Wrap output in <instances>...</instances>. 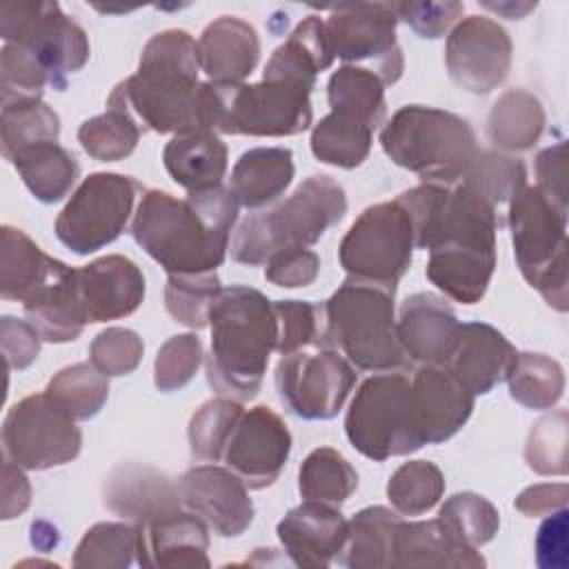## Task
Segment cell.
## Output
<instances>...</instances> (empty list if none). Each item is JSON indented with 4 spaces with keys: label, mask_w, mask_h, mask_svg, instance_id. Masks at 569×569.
<instances>
[{
    "label": "cell",
    "mask_w": 569,
    "mask_h": 569,
    "mask_svg": "<svg viewBox=\"0 0 569 569\" xmlns=\"http://www.w3.org/2000/svg\"><path fill=\"white\" fill-rule=\"evenodd\" d=\"M198 42L182 29L156 33L138 71L116 84L107 109H120L158 133L213 131V84L198 80Z\"/></svg>",
    "instance_id": "obj_1"
},
{
    "label": "cell",
    "mask_w": 569,
    "mask_h": 569,
    "mask_svg": "<svg viewBox=\"0 0 569 569\" xmlns=\"http://www.w3.org/2000/svg\"><path fill=\"white\" fill-rule=\"evenodd\" d=\"M238 209L224 187L187 198L149 189L133 213L131 233L167 273H211L224 262Z\"/></svg>",
    "instance_id": "obj_2"
},
{
    "label": "cell",
    "mask_w": 569,
    "mask_h": 569,
    "mask_svg": "<svg viewBox=\"0 0 569 569\" xmlns=\"http://www.w3.org/2000/svg\"><path fill=\"white\" fill-rule=\"evenodd\" d=\"M211 353L207 380L224 398L244 402L258 396L278 342L273 302L258 289H220L209 311Z\"/></svg>",
    "instance_id": "obj_3"
},
{
    "label": "cell",
    "mask_w": 569,
    "mask_h": 569,
    "mask_svg": "<svg viewBox=\"0 0 569 569\" xmlns=\"http://www.w3.org/2000/svg\"><path fill=\"white\" fill-rule=\"evenodd\" d=\"M347 213L345 189L329 176L316 173L278 207L247 216L231 240V258L240 264H267L284 249L309 247Z\"/></svg>",
    "instance_id": "obj_4"
},
{
    "label": "cell",
    "mask_w": 569,
    "mask_h": 569,
    "mask_svg": "<svg viewBox=\"0 0 569 569\" xmlns=\"http://www.w3.org/2000/svg\"><path fill=\"white\" fill-rule=\"evenodd\" d=\"M393 293L347 278L322 302L320 349H336L362 371H391L405 365L393 318Z\"/></svg>",
    "instance_id": "obj_5"
},
{
    "label": "cell",
    "mask_w": 569,
    "mask_h": 569,
    "mask_svg": "<svg viewBox=\"0 0 569 569\" xmlns=\"http://www.w3.org/2000/svg\"><path fill=\"white\" fill-rule=\"evenodd\" d=\"M385 153L429 184H453L478 153L467 120L436 107L407 104L380 131Z\"/></svg>",
    "instance_id": "obj_6"
},
{
    "label": "cell",
    "mask_w": 569,
    "mask_h": 569,
    "mask_svg": "<svg viewBox=\"0 0 569 569\" xmlns=\"http://www.w3.org/2000/svg\"><path fill=\"white\" fill-rule=\"evenodd\" d=\"M509 202V229L520 273L549 307L567 311V209L538 187L520 189Z\"/></svg>",
    "instance_id": "obj_7"
},
{
    "label": "cell",
    "mask_w": 569,
    "mask_h": 569,
    "mask_svg": "<svg viewBox=\"0 0 569 569\" xmlns=\"http://www.w3.org/2000/svg\"><path fill=\"white\" fill-rule=\"evenodd\" d=\"M345 431L353 449L376 462L418 451L425 438L411 382L402 373L367 378L347 409Z\"/></svg>",
    "instance_id": "obj_8"
},
{
    "label": "cell",
    "mask_w": 569,
    "mask_h": 569,
    "mask_svg": "<svg viewBox=\"0 0 569 569\" xmlns=\"http://www.w3.org/2000/svg\"><path fill=\"white\" fill-rule=\"evenodd\" d=\"M309 93V87L280 78H262L256 84H213V131L269 138L298 136L313 120Z\"/></svg>",
    "instance_id": "obj_9"
},
{
    "label": "cell",
    "mask_w": 569,
    "mask_h": 569,
    "mask_svg": "<svg viewBox=\"0 0 569 569\" xmlns=\"http://www.w3.org/2000/svg\"><path fill=\"white\" fill-rule=\"evenodd\" d=\"M413 229L398 200L367 207L338 247L340 267L349 278L396 291L413 251Z\"/></svg>",
    "instance_id": "obj_10"
},
{
    "label": "cell",
    "mask_w": 569,
    "mask_h": 569,
    "mask_svg": "<svg viewBox=\"0 0 569 569\" xmlns=\"http://www.w3.org/2000/svg\"><path fill=\"white\" fill-rule=\"evenodd\" d=\"M0 36L7 44H18L40 60L56 91H62L69 76L89 60L84 29L64 16L56 2H4L0 7Z\"/></svg>",
    "instance_id": "obj_11"
},
{
    "label": "cell",
    "mask_w": 569,
    "mask_h": 569,
    "mask_svg": "<svg viewBox=\"0 0 569 569\" xmlns=\"http://www.w3.org/2000/svg\"><path fill=\"white\" fill-rule=\"evenodd\" d=\"M140 184L120 173H91L56 220L58 240L78 256L111 244L124 231Z\"/></svg>",
    "instance_id": "obj_12"
},
{
    "label": "cell",
    "mask_w": 569,
    "mask_h": 569,
    "mask_svg": "<svg viewBox=\"0 0 569 569\" xmlns=\"http://www.w3.org/2000/svg\"><path fill=\"white\" fill-rule=\"evenodd\" d=\"M4 456L22 469L44 471L71 462L82 447L76 420L47 393L16 402L2 422Z\"/></svg>",
    "instance_id": "obj_13"
},
{
    "label": "cell",
    "mask_w": 569,
    "mask_h": 569,
    "mask_svg": "<svg viewBox=\"0 0 569 569\" xmlns=\"http://www.w3.org/2000/svg\"><path fill=\"white\" fill-rule=\"evenodd\" d=\"M356 385L351 362L336 349L316 353L293 351L276 367L280 402L302 420H329L338 416Z\"/></svg>",
    "instance_id": "obj_14"
},
{
    "label": "cell",
    "mask_w": 569,
    "mask_h": 569,
    "mask_svg": "<svg viewBox=\"0 0 569 569\" xmlns=\"http://www.w3.org/2000/svg\"><path fill=\"white\" fill-rule=\"evenodd\" d=\"M325 24L333 58L349 64L373 60V71L385 84L398 82L405 62L396 42L398 16L393 2L338 4Z\"/></svg>",
    "instance_id": "obj_15"
},
{
    "label": "cell",
    "mask_w": 569,
    "mask_h": 569,
    "mask_svg": "<svg viewBox=\"0 0 569 569\" xmlns=\"http://www.w3.org/2000/svg\"><path fill=\"white\" fill-rule=\"evenodd\" d=\"M445 62L458 87L487 96L505 82L511 69L509 33L491 18H462L447 36Z\"/></svg>",
    "instance_id": "obj_16"
},
{
    "label": "cell",
    "mask_w": 569,
    "mask_h": 569,
    "mask_svg": "<svg viewBox=\"0 0 569 569\" xmlns=\"http://www.w3.org/2000/svg\"><path fill=\"white\" fill-rule=\"evenodd\" d=\"M289 453L291 433L284 420L258 405L240 416L222 458L247 489H264L278 480Z\"/></svg>",
    "instance_id": "obj_17"
},
{
    "label": "cell",
    "mask_w": 569,
    "mask_h": 569,
    "mask_svg": "<svg viewBox=\"0 0 569 569\" xmlns=\"http://www.w3.org/2000/svg\"><path fill=\"white\" fill-rule=\"evenodd\" d=\"M182 505L222 538H236L253 522L247 485L227 467L198 465L178 480Z\"/></svg>",
    "instance_id": "obj_18"
},
{
    "label": "cell",
    "mask_w": 569,
    "mask_h": 569,
    "mask_svg": "<svg viewBox=\"0 0 569 569\" xmlns=\"http://www.w3.org/2000/svg\"><path fill=\"white\" fill-rule=\"evenodd\" d=\"M276 533L293 565L325 569L340 560L349 522L336 507L305 500L278 522Z\"/></svg>",
    "instance_id": "obj_19"
},
{
    "label": "cell",
    "mask_w": 569,
    "mask_h": 569,
    "mask_svg": "<svg viewBox=\"0 0 569 569\" xmlns=\"http://www.w3.org/2000/svg\"><path fill=\"white\" fill-rule=\"evenodd\" d=\"M78 293L89 322L118 320L133 313L144 298V276L124 256H104L76 269Z\"/></svg>",
    "instance_id": "obj_20"
},
{
    "label": "cell",
    "mask_w": 569,
    "mask_h": 569,
    "mask_svg": "<svg viewBox=\"0 0 569 569\" xmlns=\"http://www.w3.org/2000/svg\"><path fill=\"white\" fill-rule=\"evenodd\" d=\"M140 567H209V527L191 511H169L136 525Z\"/></svg>",
    "instance_id": "obj_21"
},
{
    "label": "cell",
    "mask_w": 569,
    "mask_h": 569,
    "mask_svg": "<svg viewBox=\"0 0 569 569\" xmlns=\"http://www.w3.org/2000/svg\"><path fill=\"white\" fill-rule=\"evenodd\" d=\"M425 445L456 436L473 411V393L442 365H422L411 382Z\"/></svg>",
    "instance_id": "obj_22"
},
{
    "label": "cell",
    "mask_w": 569,
    "mask_h": 569,
    "mask_svg": "<svg viewBox=\"0 0 569 569\" xmlns=\"http://www.w3.org/2000/svg\"><path fill=\"white\" fill-rule=\"evenodd\" d=\"M460 322L445 298L413 293L400 305L396 320L405 358L420 365H445L453 351Z\"/></svg>",
    "instance_id": "obj_23"
},
{
    "label": "cell",
    "mask_w": 569,
    "mask_h": 569,
    "mask_svg": "<svg viewBox=\"0 0 569 569\" xmlns=\"http://www.w3.org/2000/svg\"><path fill=\"white\" fill-rule=\"evenodd\" d=\"M102 500L111 513L131 525L153 520L182 505L178 485L158 469L140 462H122L113 467L104 480Z\"/></svg>",
    "instance_id": "obj_24"
},
{
    "label": "cell",
    "mask_w": 569,
    "mask_h": 569,
    "mask_svg": "<svg viewBox=\"0 0 569 569\" xmlns=\"http://www.w3.org/2000/svg\"><path fill=\"white\" fill-rule=\"evenodd\" d=\"M516 347L487 322L460 325L447 367L473 396L489 393L507 380L516 360Z\"/></svg>",
    "instance_id": "obj_25"
},
{
    "label": "cell",
    "mask_w": 569,
    "mask_h": 569,
    "mask_svg": "<svg viewBox=\"0 0 569 569\" xmlns=\"http://www.w3.org/2000/svg\"><path fill=\"white\" fill-rule=\"evenodd\" d=\"M260 38L256 29L236 18L220 16L198 40L200 69L213 84H240L258 64Z\"/></svg>",
    "instance_id": "obj_26"
},
{
    "label": "cell",
    "mask_w": 569,
    "mask_h": 569,
    "mask_svg": "<svg viewBox=\"0 0 569 569\" xmlns=\"http://www.w3.org/2000/svg\"><path fill=\"white\" fill-rule=\"evenodd\" d=\"M391 567H485V558L478 549L467 547L456 533L440 520L402 522L393 536Z\"/></svg>",
    "instance_id": "obj_27"
},
{
    "label": "cell",
    "mask_w": 569,
    "mask_h": 569,
    "mask_svg": "<svg viewBox=\"0 0 569 569\" xmlns=\"http://www.w3.org/2000/svg\"><path fill=\"white\" fill-rule=\"evenodd\" d=\"M22 307L27 322L47 342H71L89 322L78 293L76 269L71 267L40 287L31 298L22 302Z\"/></svg>",
    "instance_id": "obj_28"
},
{
    "label": "cell",
    "mask_w": 569,
    "mask_h": 569,
    "mask_svg": "<svg viewBox=\"0 0 569 569\" xmlns=\"http://www.w3.org/2000/svg\"><path fill=\"white\" fill-rule=\"evenodd\" d=\"M64 269V262L47 256L24 231L9 224L0 229V293L4 300L24 302Z\"/></svg>",
    "instance_id": "obj_29"
},
{
    "label": "cell",
    "mask_w": 569,
    "mask_h": 569,
    "mask_svg": "<svg viewBox=\"0 0 569 569\" xmlns=\"http://www.w3.org/2000/svg\"><path fill=\"white\" fill-rule=\"evenodd\" d=\"M162 162L167 173L189 193L222 187L227 171V144L213 131H196L173 136Z\"/></svg>",
    "instance_id": "obj_30"
},
{
    "label": "cell",
    "mask_w": 569,
    "mask_h": 569,
    "mask_svg": "<svg viewBox=\"0 0 569 569\" xmlns=\"http://www.w3.org/2000/svg\"><path fill=\"white\" fill-rule=\"evenodd\" d=\"M293 153L284 147H256L244 151L233 171L229 191L236 202L258 209L273 202L293 180Z\"/></svg>",
    "instance_id": "obj_31"
},
{
    "label": "cell",
    "mask_w": 569,
    "mask_h": 569,
    "mask_svg": "<svg viewBox=\"0 0 569 569\" xmlns=\"http://www.w3.org/2000/svg\"><path fill=\"white\" fill-rule=\"evenodd\" d=\"M333 62V51L327 36V24L318 16L305 18L280 44L267 67L262 78H280L305 84L309 89L316 87V76L329 69Z\"/></svg>",
    "instance_id": "obj_32"
},
{
    "label": "cell",
    "mask_w": 569,
    "mask_h": 569,
    "mask_svg": "<svg viewBox=\"0 0 569 569\" xmlns=\"http://www.w3.org/2000/svg\"><path fill=\"white\" fill-rule=\"evenodd\" d=\"M11 164L16 167L33 198L44 204L62 200L71 191L80 173L73 153L58 142H44L22 149L11 158Z\"/></svg>",
    "instance_id": "obj_33"
},
{
    "label": "cell",
    "mask_w": 569,
    "mask_h": 569,
    "mask_svg": "<svg viewBox=\"0 0 569 569\" xmlns=\"http://www.w3.org/2000/svg\"><path fill=\"white\" fill-rule=\"evenodd\" d=\"M545 120V109L533 93L525 89H509L491 107L487 133L500 149L527 151L542 136Z\"/></svg>",
    "instance_id": "obj_34"
},
{
    "label": "cell",
    "mask_w": 569,
    "mask_h": 569,
    "mask_svg": "<svg viewBox=\"0 0 569 569\" xmlns=\"http://www.w3.org/2000/svg\"><path fill=\"white\" fill-rule=\"evenodd\" d=\"M327 98L333 113L360 120L373 131L382 124L387 113L385 82L373 69L358 64H345L331 73Z\"/></svg>",
    "instance_id": "obj_35"
},
{
    "label": "cell",
    "mask_w": 569,
    "mask_h": 569,
    "mask_svg": "<svg viewBox=\"0 0 569 569\" xmlns=\"http://www.w3.org/2000/svg\"><path fill=\"white\" fill-rule=\"evenodd\" d=\"M398 525L400 516L387 507L360 509L349 520V536L340 562L351 569L391 567L393 536Z\"/></svg>",
    "instance_id": "obj_36"
},
{
    "label": "cell",
    "mask_w": 569,
    "mask_h": 569,
    "mask_svg": "<svg viewBox=\"0 0 569 569\" xmlns=\"http://www.w3.org/2000/svg\"><path fill=\"white\" fill-rule=\"evenodd\" d=\"M358 487L351 462L331 447L313 449L298 471V491L305 500L340 507Z\"/></svg>",
    "instance_id": "obj_37"
},
{
    "label": "cell",
    "mask_w": 569,
    "mask_h": 569,
    "mask_svg": "<svg viewBox=\"0 0 569 569\" xmlns=\"http://www.w3.org/2000/svg\"><path fill=\"white\" fill-rule=\"evenodd\" d=\"M0 133H2V156L11 160L22 149L44 144V142H58L60 118L40 98L2 102Z\"/></svg>",
    "instance_id": "obj_38"
},
{
    "label": "cell",
    "mask_w": 569,
    "mask_h": 569,
    "mask_svg": "<svg viewBox=\"0 0 569 569\" xmlns=\"http://www.w3.org/2000/svg\"><path fill=\"white\" fill-rule=\"evenodd\" d=\"M373 129L360 120L340 113H327L311 131L313 156L331 167H360L371 151Z\"/></svg>",
    "instance_id": "obj_39"
},
{
    "label": "cell",
    "mask_w": 569,
    "mask_h": 569,
    "mask_svg": "<svg viewBox=\"0 0 569 569\" xmlns=\"http://www.w3.org/2000/svg\"><path fill=\"white\" fill-rule=\"evenodd\" d=\"M509 393L529 409H551L565 391L562 367L542 353H518L507 376Z\"/></svg>",
    "instance_id": "obj_40"
},
{
    "label": "cell",
    "mask_w": 569,
    "mask_h": 569,
    "mask_svg": "<svg viewBox=\"0 0 569 569\" xmlns=\"http://www.w3.org/2000/svg\"><path fill=\"white\" fill-rule=\"evenodd\" d=\"M76 422L89 420L109 398V380L91 362L60 369L44 389Z\"/></svg>",
    "instance_id": "obj_41"
},
{
    "label": "cell",
    "mask_w": 569,
    "mask_h": 569,
    "mask_svg": "<svg viewBox=\"0 0 569 569\" xmlns=\"http://www.w3.org/2000/svg\"><path fill=\"white\" fill-rule=\"evenodd\" d=\"M138 529L131 522H98L76 547L78 569H124L136 560Z\"/></svg>",
    "instance_id": "obj_42"
},
{
    "label": "cell",
    "mask_w": 569,
    "mask_h": 569,
    "mask_svg": "<svg viewBox=\"0 0 569 569\" xmlns=\"http://www.w3.org/2000/svg\"><path fill=\"white\" fill-rule=\"evenodd\" d=\"M445 493V476L429 460L400 465L387 482V498L402 516H420L438 505Z\"/></svg>",
    "instance_id": "obj_43"
},
{
    "label": "cell",
    "mask_w": 569,
    "mask_h": 569,
    "mask_svg": "<svg viewBox=\"0 0 569 569\" xmlns=\"http://www.w3.org/2000/svg\"><path fill=\"white\" fill-rule=\"evenodd\" d=\"M140 133L142 129L133 116L120 109H107L80 124L78 142L93 160L116 162L136 149Z\"/></svg>",
    "instance_id": "obj_44"
},
{
    "label": "cell",
    "mask_w": 569,
    "mask_h": 569,
    "mask_svg": "<svg viewBox=\"0 0 569 569\" xmlns=\"http://www.w3.org/2000/svg\"><path fill=\"white\" fill-rule=\"evenodd\" d=\"M244 413L242 402L231 398H213L204 402L189 422V449L196 460L218 462L224 456V447Z\"/></svg>",
    "instance_id": "obj_45"
},
{
    "label": "cell",
    "mask_w": 569,
    "mask_h": 569,
    "mask_svg": "<svg viewBox=\"0 0 569 569\" xmlns=\"http://www.w3.org/2000/svg\"><path fill=\"white\" fill-rule=\"evenodd\" d=\"M460 182L496 207L511 200L520 189L527 187V169L525 162L513 156L478 151Z\"/></svg>",
    "instance_id": "obj_46"
},
{
    "label": "cell",
    "mask_w": 569,
    "mask_h": 569,
    "mask_svg": "<svg viewBox=\"0 0 569 569\" xmlns=\"http://www.w3.org/2000/svg\"><path fill=\"white\" fill-rule=\"evenodd\" d=\"M220 280L211 273H169L164 307L173 320L191 329L209 325V311L220 293Z\"/></svg>",
    "instance_id": "obj_47"
},
{
    "label": "cell",
    "mask_w": 569,
    "mask_h": 569,
    "mask_svg": "<svg viewBox=\"0 0 569 569\" xmlns=\"http://www.w3.org/2000/svg\"><path fill=\"white\" fill-rule=\"evenodd\" d=\"M438 518L460 538L467 547L480 549L487 545L500 527L498 509L478 493H453L440 509Z\"/></svg>",
    "instance_id": "obj_48"
},
{
    "label": "cell",
    "mask_w": 569,
    "mask_h": 569,
    "mask_svg": "<svg viewBox=\"0 0 569 569\" xmlns=\"http://www.w3.org/2000/svg\"><path fill=\"white\" fill-rule=\"evenodd\" d=\"M273 313L278 325L276 351L280 356H289L309 345L320 349L322 305L307 300H276Z\"/></svg>",
    "instance_id": "obj_49"
},
{
    "label": "cell",
    "mask_w": 569,
    "mask_h": 569,
    "mask_svg": "<svg viewBox=\"0 0 569 569\" xmlns=\"http://www.w3.org/2000/svg\"><path fill=\"white\" fill-rule=\"evenodd\" d=\"M527 465L540 476L567 473V411L540 418L525 445Z\"/></svg>",
    "instance_id": "obj_50"
},
{
    "label": "cell",
    "mask_w": 569,
    "mask_h": 569,
    "mask_svg": "<svg viewBox=\"0 0 569 569\" xmlns=\"http://www.w3.org/2000/svg\"><path fill=\"white\" fill-rule=\"evenodd\" d=\"M202 365V342L193 333L169 338L153 362V382L160 391H176L189 385Z\"/></svg>",
    "instance_id": "obj_51"
},
{
    "label": "cell",
    "mask_w": 569,
    "mask_h": 569,
    "mask_svg": "<svg viewBox=\"0 0 569 569\" xmlns=\"http://www.w3.org/2000/svg\"><path fill=\"white\" fill-rule=\"evenodd\" d=\"M0 82L2 102L40 98L44 87H51V78L40 60L18 44H4L0 53Z\"/></svg>",
    "instance_id": "obj_52"
},
{
    "label": "cell",
    "mask_w": 569,
    "mask_h": 569,
    "mask_svg": "<svg viewBox=\"0 0 569 569\" xmlns=\"http://www.w3.org/2000/svg\"><path fill=\"white\" fill-rule=\"evenodd\" d=\"M144 353L142 338L124 327L100 331L89 347V362L107 378L131 373Z\"/></svg>",
    "instance_id": "obj_53"
},
{
    "label": "cell",
    "mask_w": 569,
    "mask_h": 569,
    "mask_svg": "<svg viewBox=\"0 0 569 569\" xmlns=\"http://www.w3.org/2000/svg\"><path fill=\"white\" fill-rule=\"evenodd\" d=\"M398 20L407 22L422 38H440L462 16L465 7L456 0L445 2H393Z\"/></svg>",
    "instance_id": "obj_54"
},
{
    "label": "cell",
    "mask_w": 569,
    "mask_h": 569,
    "mask_svg": "<svg viewBox=\"0 0 569 569\" xmlns=\"http://www.w3.org/2000/svg\"><path fill=\"white\" fill-rule=\"evenodd\" d=\"M318 271H320L318 253L305 247H296V249H284L271 256L264 269V278L276 287L296 289V287L311 284L318 278Z\"/></svg>",
    "instance_id": "obj_55"
},
{
    "label": "cell",
    "mask_w": 569,
    "mask_h": 569,
    "mask_svg": "<svg viewBox=\"0 0 569 569\" xmlns=\"http://www.w3.org/2000/svg\"><path fill=\"white\" fill-rule=\"evenodd\" d=\"M40 333L27 322L13 316H2L0 320V345L7 360V369H27L40 353Z\"/></svg>",
    "instance_id": "obj_56"
},
{
    "label": "cell",
    "mask_w": 569,
    "mask_h": 569,
    "mask_svg": "<svg viewBox=\"0 0 569 569\" xmlns=\"http://www.w3.org/2000/svg\"><path fill=\"white\" fill-rule=\"evenodd\" d=\"M567 507L549 513L536 536V560L542 569L567 567Z\"/></svg>",
    "instance_id": "obj_57"
},
{
    "label": "cell",
    "mask_w": 569,
    "mask_h": 569,
    "mask_svg": "<svg viewBox=\"0 0 569 569\" xmlns=\"http://www.w3.org/2000/svg\"><path fill=\"white\" fill-rule=\"evenodd\" d=\"M538 189L556 204L567 209V144L558 142L547 147L536 158Z\"/></svg>",
    "instance_id": "obj_58"
},
{
    "label": "cell",
    "mask_w": 569,
    "mask_h": 569,
    "mask_svg": "<svg viewBox=\"0 0 569 569\" xmlns=\"http://www.w3.org/2000/svg\"><path fill=\"white\" fill-rule=\"evenodd\" d=\"M569 487L565 482H545L527 487L513 502V507L525 516H549L567 507Z\"/></svg>",
    "instance_id": "obj_59"
},
{
    "label": "cell",
    "mask_w": 569,
    "mask_h": 569,
    "mask_svg": "<svg viewBox=\"0 0 569 569\" xmlns=\"http://www.w3.org/2000/svg\"><path fill=\"white\" fill-rule=\"evenodd\" d=\"M31 502V485L22 473V467L11 462L9 458L2 465V507L0 518L11 520L20 516Z\"/></svg>",
    "instance_id": "obj_60"
},
{
    "label": "cell",
    "mask_w": 569,
    "mask_h": 569,
    "mask_svg": "<svg viewBox=\"0 0 569 569\" xmlns=\"http://www.w3.org/2000/svg\"><path fill=\"white\" fill-rule=\"evenodd\" d=\"M487 9L491 11H498L502 16H507L509 20H518V18H525L529 11L536 9V2H498V4H491V2H485Z\"/></svg>",
    "instance_id": "obj_61"
}]
</instances>
